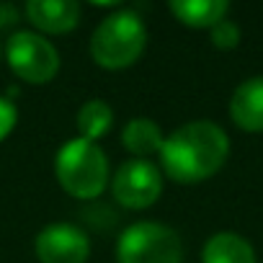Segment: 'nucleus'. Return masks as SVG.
<instances>
[{"mask_svg": "<svg viewBox=\"0 0 263 263\" xmlns=\"http://www.w3.org/2000/svg\"><path fill=\"white\" fill-rule=\"evenodd\" d=\"M230 155V137L214 121H191L178 126L160 147V165L178 183L212 178Z\"/></svg>", "mask_w": 263, "mask_h": 263, "instance_id": "nucleus-1", "label": "nucleus"}, {"mask_svg": "<svg viewBox=\"0 0 263 263\" xmlns=\"http://www.w3.org/2000/svg\"><path fill=\"white\" fill-rule=\"evenodd\" d=\"M147 44V29L135 11H116L103 18L90 36V57L106 70L135 65Z\"/></svg>", "mask_w": 263, "mask_h": 263, "instance_id": "nucleus-2", "label": "nucleus"}, {"mask_svg": "<svg viewBox=\"0 0 263 263\" xmlns=\"http://www.w3.org/2000/svg\"><path fill=\"white\" fill-rule=\"evenodd\" d=\"M60 186L75 199H96L108 181V160L96 142L75 137L65 142L54 158Z\"/></svg>", "mask_w": 263, "mask_h": 263, "instance_id": "nucleus-3", "label": "nucleus"}, {"mask_svg": "<svg viewBox=\"0 0 263 263\" xmlns=\"http://www.w3.org/2000/svg\"><path fill=\"white\" fill-rule=\"evenodd\" d=\"M119 263H181L183 245L176 230L160 222H135L116 245Z\"/></svg>", "mask_w": 263, "mask_h": 263, "instance_id": "nucleus-4", "label": "nucleus"}, {"mask_svg": "<svg viewBox=\"0 0 263 263\" xmlns=\"http://www.w3.org/2000/svg\"><path fill=\"white\" fill-rule=\"evenodd\" d=\"M6 57L11 70L31 85L49 83L60 70V54L57 49L34 31H18L6 44Z\"/></svg>", "mask_w": 263, "mask_h": 263, "instance_id": "nucleus-5", "label": "nucleus"}, {"mask_svg": "<svg viewBox=\"0 0 263 263\" xmlns=\"http://www.w3.org/2000/svg\"><path fill=\"white\" fill-rule=\"evenodd\" d=\"M114 199L126 209H147L160 199L163 176L150 160H126L114 176Z\"/></svg>", "mask_w": 263, "mask_h": 263, "instance_id": "nucleus-6", "label": "nucleus"}, {"mask_svg": "<svg viewBox=\"0 0 263 263\" xmlns=\"http://www.w3.org/2000/svg\"><path fill=\"white\" fill-rule=\"evenodd\" d=\"M34 250L42 263H85L90 255V240L80 227L54 222L36 235Z\"/></svg>", "mask_w": 263, "mask_h": 263, "instance_id": "nucleus-7", "label": "nucleus"}, {"mask_svg": "<svg viewBox=\"0 0 263 263\" xmlns=\"http://www.w3.org/2000/svg\"><path fill=\"white\" fill-rule=\"evenodd\" d=\"M26 16L44 34H67L80 21V6L75 0H31Z\"/></svg>", "mask_w": 263, "mask_h": 263, "instance_id": "nucleus-8", "label": "nucleus"}, {"mask_svg": "<svg viewBox=\"0 0 263 263\" xmlns=\"http://www.w3.org/2000/svg\"><path fill=\"white\" fill-rule=\"evenodd\" d=\"M230 116L245 132H263V75L248 78L235 88Z\"/></svg>", "mask_w": 263, "mask_h": 263, "instance_id": "nucleus-9", "label": "nucleus"}, {"mask_svg": "<svg viewBox=\"0 0 263 263\" xmlns=\"http://www.w3.org/2000/svg\"><path fill=\"white\" fill-rule=\"evenodd\" d=\"M171 11L181 24L191 29H212L224 21L230 3L227 0H173Z\"/></svg>", "mask_w": 263, "mask_h": 263, "instance_id": "nucleus-10", "label": "nucleus"}, {"mask_svg": "<svg viewBox=\"0 0 263 263\" xmlns=\"http://www.w3.org/2000/svg\"><path fill=\"white\" fill-rule=\"evenodd\" d=\"M201 263H255V253L245 237L235 232H219L206 240Z\"/></svg>", "mask_w": 263, "mask_h": 263, "instance_id": "nucleus-11", "label": "nucleus"}, {"mask_svg": "<svg viewBox=\"0 0 263 263\" xmlns=\"http://www.w3.org/2000/svg\"><path fill=\"white\" fill-rule=\"evenodd\" d=\"M121 142L124 147L132 153V155H137L140 160H147V155H160V147H163V132L160 126L153 121V119H145V116H137V119H132L124 132H121Z\"/></svg>", "mask_w": 263, "mask_h": 263, "instance_id": "nucleus-12", "label": "nucleus"}, {"mask_svg": "<svg viewBox=\"0 0 263 263\" xmlns=\"http://www.w3.org/2000/svg\"><path fill=\"white\" fill-rule=\"evenodd\" d=\"M114 124V111L106 101H88L80 111H78V129H80V137L88 142H96L98 137H103L106 132Z\"/></svg>", "mask_w": 263, "mask_h": 263, "instance_id": "nucleus-13", "label": "nucleus"}, {"mask_svg": "<svg viewBox=\"0 0 263 263\" xmlns=\"http://www.w3.org/2000/svg\"><path fill=\"white\" fill-rule=\"evenodd\" d=\"M212 44L217 49H235L240 44V29L232 21H219L217 26H212Z\"/></svg>", "mask_w": 263, "mask_h": 263, "instance_id": "nucleus-14", "label": "nucleus"}, {"mask_svg": "<svg viewBox=\"0 0 263 263\" xmlns=\"http://www.w3.org/2000/svg\"><path fill=\"white\" fill-rule=\"evenodd\" d=\"M16 119H18L16 106L8 98H0V140H6L11 135V129L16 126Z\"/></svg>", "mask_w": 263, "mask_h": 263, "instance_id": "nucleus-15", "label": "nucleus"}, {"mask_svg": "<svg viewBox=\"0 0 263 263\" xmlns=\"http://www.w3.org/2000/svg\"><path fill=\"white\" fill-rule=\"evenodd\" d=\"M16 18H18V13H16V8H13V6L0 3V29H6V26L16 24Z\"/></svg>", "mask_w": 263, "mask_h": 263, "instance_id": "nucleus-16", "label": "nucleus"}]
</instances>
